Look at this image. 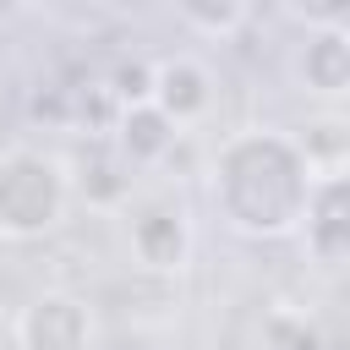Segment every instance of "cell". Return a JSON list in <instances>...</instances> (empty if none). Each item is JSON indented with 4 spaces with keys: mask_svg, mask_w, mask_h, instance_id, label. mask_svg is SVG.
<instances>
[{
    "mask_svg": "<svg viewBox=\"0 0 350 350\" xmlns=\"http://www.w3.org/2000/svg\"><path fill=\"white\" fill-rule=\"evenodd\" d=\"M317 164L284 126H235L208 159V202L241 241H290L301 230Z\"/></svg>",
    "mask_w": 350,
    "mask_h": 350,
    "instance_id": "1",
    "label": "cell"
},
{
    "mask_svg": "<svg viewBox=\"0 0 350 350\" xmlns=\"http://www.w3.org/2000/svg\"><path fill=\"white\" fill-rule=\"evenodd\" d=\"M77 197V175L60 153L38 142L0 148V241H44L66 224Z\"/></svg>",
    "mask_w": 350,
    "mask_h": 350,
    "instance_id": "2",
    "label": "cell"
},
{
    "mask_svg": "<svg viewBox=\"0 0 350 350\" xmlns=\"http://www.w3.org/2000/svg\"><path fill=\"white\" fill-rule=\"evenodd\" d=\"M126 252L148 273H180L197 252V230H191L186 202L170 191L126 197Z\"/></svg>",
    "mask_w": 350,
    "mask_h": 350,
    "instance_id": "3",
    "label": "cell"
},
{
    "mask_svg": "<svg viewBox=\"0 0 350 350\" xmlns=\"http://www.w3.org/2000/svg\"><path fill=\"white\" fill-rule=\"evenodd\" d=\"M180 137L191 126H202L213 115V98H219V77L208 71V60H197L191 49H175V55H159L148 60V93H142Z\"/></svg>",
    "mask_w": 350,
    "mask_h": 350,
    "instance_id": "4",
    "label": "cell"
},
{
    "mask_svg": "<svg viewBox=\"0 0 350 350\" xmlns=\"http://www.w3.org/2000/svg\"><path fill=\"white\" fill-rule=\"evenodd\" d=\"M16 350H93L98 345V317L88 295L77 290H38L16 317H11Z\"/></svg>",
    "mask_w": 350,
    "mask_h": 350,
    "instance_id": "5",
    "label": "cell"
},
{
    "mask_svg": "<svg viewBox=\"0 0 350 350\" xmlns=\"http://www.w3.org/2000/svg\"><path fill=\"white\" fill-rule=\"evenodd\" d=\"M301 246L317 268H345L350 257V191H345V164L339 170H317L312 180V197H306V213H301Z\"/></svg>",
    "mask_w": 350,
    "mask_h": 350,
    "instance_id": "6",
    "label": "cell"
},
{
    "mask_svg": "<svg viewBox=\"0 0 350 350\" xmlns=\"http://www.w3.org/2000/svg\"><path fill=\"white\" fill-rule=\"evenodd\" d=\"M290 77L306 98L317 104H339L350 93V22H323L306 27V38L290 55Z\"/></svg>",
    "mask_w": 350,
    "mask_h": 350,
    "instance_id": "7",
    "label": "cell"
},
{
    "mask_svg": "<svg viewBox=\"0 0 350 350\" xmlns=\"http://www.w3.org/2000/svg\"><path fill=\"white\" fill-rule=\"evenodd\" d=\"M175 142H180V131L148 104V98H137V104H120L115 109V159H120V170L126 175H142V170H159L170 153H175Z\"/></svg>",
    "mask_w": 350,
    "mask_h": 350,
    "instance_id": "8",
    "label": "cell"
},
{
    "mask_svg": "<svg viewBox=\"0 0 350 350\" xmlns=\"http://www.w3.org/2000/svg\"><path fill=\"white\" fill-rule=\"evenodd\" d=\"M246 5H180L175 11V27H186V33H197V38H208V44H224L230 33H241L246 27Z\"/></svg>",
    "mask_w": 350,
    "mask_h": 350,
    "instance_id": "9",
    "label": "cell"
}]
</instances>
